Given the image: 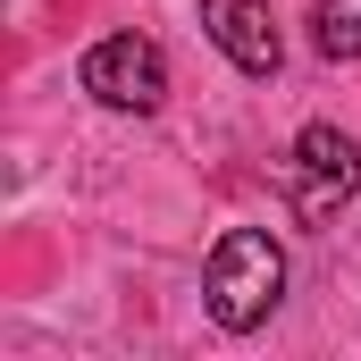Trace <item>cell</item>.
<instances>
[{
  "instance_id": "3",
  "label": "cell",
  "mask_w": 361,
  "mask_h": 361,
  "mask_svg": "<svg viewBox=\"0 0 361 361\" xmlns=\"http://www.w3.org/2000/svg\"><path fill=\"white\" fill-rule=\"evenodd\" d=\"M286 185H294V210H302V219H328V210L361 185V143L336 135V126H302L294 152H286Z\"/></svg>"
},
{
  "instance_id": "1",
  "label": "cell",
  "mask_w": 361,
  "mask_h": 361,
  "mask_svg": "<svg viewBox=\"0 0 361 361\" xmlns=\"http://www.w3.org/2000/svg\"><path fill=\"white\" fill-rule=\"evenodd\" d=\"M277 294H286V252H277V235L227 227V235L210 244V269H202L210 319H219L227 336H244V328H261V319L277 311Z\"/></svg>"
},
{
  "instance_id": "4",
  "label": "cell",
  "mask_w": 361,
  "mask_h": 361,
  "mask_svg": "<svg viewBox=\"0 0 361 361\" xmlns=\"http://www.w3.org/2000/svg\"><path fill=\"white\" fill-rule=\"evenodd\" d=\"M202 34H210L244 76H277V59H286L269 0H202Z\"/></svg>"
},
{
  "instance_id": "2",
  "label": "cell",
  "mask_w": 361,
  "mask_h": 361,
  "mask_svg": "<svg viewBox=\"0 0 361 361\" xmlns=\"http://www.w3.org/2000/svg\"><path fill=\"white\" fill-rule=\"evenodd\" d=\"M85 92L101 109H160L169 101V59H160V42H143V34H109V42H92L85 51Z\"/></svg>"
},
{
  "instance_id": "5",
  "label": "cell",
  "mask_w": 361,
  "mask_h": 361,
  "mask_svg": "<svg viewBox=\"0 0 361 361\" xmlns=\"http://www.w3.org/2000/svg\"><path fill=\"white\" fill-rule=\"evenodd\" d=\"M311 42H319V59H361V0H319Z\"/></svg>"
}]
</instances>
